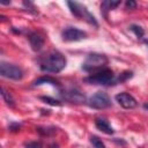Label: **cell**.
I'll return each instance as SVG.
<instances>
[{
  "label": "cell",
  "instance_id": "6da1fadb",
  "mask_svg": "<svg viewBox=\"0 0 148 148\" xmlns=\"http://www.w3.org/2000/svg\"><path fill=\"white\" fill-rule=\"evenodd\" d=\"M40 69L49 73H59L66 66L65 57L58 51H51L44 54L39 61Z\"/></svg>",
  "mask_w": 148,
  "mask_h": 148
},
{
  "label": "cell",
  "instance_id": "7a4b0ae2",
  "mask_svg": "<svg viewBox=\"0 0 148 148\" xmlns=\"http://www.w3.org/2000/svg\"><path fill=\"white\" fill-rule=\"evenodd\" d=\"M108 62V58L104 54L99 53H91L88 56L86 61L82 65V68L86 72H92V71H101L104 68V66Z\"/></svg>",
  "mask_w": 148,
  "mask_h": 148
},
{
  "label": "cell",
  "instance_id": "3957f363",
  "mask_svg": "<svg viewBox=\"0 0 148 148\" xmlns=\"http://www.w3.org/2000/svg\"><path fill=\"white\" fill-rule=\"evenodd\" d=\"M67 5H68V7H69V9H71V12H72V14H73L74 16H76L77 18L84 20V21H87L88 23L94 24V25L97 27V22H96L95 17L88 12V9H87L84 6H82L81 3L75 2V1H68Z\"/></svg>",
  "mask_w": 148,
  "mask_h": 148
},
{
  "label": "cell",
  "instance_id": "277c9868",
  "mask_svg": "<svg viewBox=\"0 0 148 148\" xmlns=\"http://www.w3.org/2000/svg\"><path fill=\"white\" fill-rule=\"evenodd\" d=\"M86 81L94 84H110L113 81V73L109 68H103L101 71L92 73L90 76L86 79Z\"/></svg>",
  "mask_w": 148,
  "mask_h": 148
},
{
  "label": "cell",
  "instance_id": "5b68a950",
  "mask_svg": "<svg viewBox=\"0 0 148 148\" xmlns=\"http://www.w3.org/2000/svg\"><path fill=\"white\" fill-rule=\"evenodd\" d=\"M88 104L94 109H106L111 105V99L106 92L97 91L89 98Z\"/></svg>",
  "mask_w": 148,
  "mask_h": 148
},
{
  "label": "cell",
  "instance_id": "8992f818",
  "mask_svg": "<svg viewBox=\"0 0 148 148\" xmlns=\"http://www.w3.org/2000/svg\"><path fill=\"white\" fill-rule=\"evenodd\" d=\"M0 73L3 77L12 79V80H21L23 76L22 69L13 64H7V62H1L0 65Z\"/></svg>",
  "mask_w": 148,
  "mask_h": 148
},
{
  "label": "cell",
  "instance_id": "52a82bcc",
  "mask_svg": "<svg viewBox=\"0 0 148 148\" xmlns=\"http://www.w3.org/2000/svg\"><path fill=\"white\" fill-rule=\"evenodd\" d=\"M61 36L65 42H77V40L84 39L87 37V34L83 30H80L77 28L68 27L62 31Z\"/></svg>",
  "mask_w": 148,
  "mask_h": 148
},
{
  "label": "cell",
  "instance_id": "ba28073f",
  "mask_svg": "<svg viewBox=\"0 0 148 148\" xmlns=\"http://www.w3.org/2000/svg\"><path fill=\"white\" fill-rule=\"evenodd\" d=\"M116 101L124 109H133V108L136 106L135 98L128 92H120V94L116 95Z\"/></svg>",
  "mask_w": 148,
  "mask_h": 148
},
{
  "label": "cell",
  "instance_id": "9c48e42d",
  "mask_svg": "<svg viewBox=\"0 0 148 148\" xmlns=\"http://www.w3.org/2000/svg\"><path fill=\"white\" fill-rule=\"evenodd\" d=\"M64 97H65L66 99L73 102V103H82V102H84V99H86L84 95H83L80 90H77V89H69V90L65 91Z\"/></svg>",
  "mask_w": 148,
  "mask_h": 148
},
{
  "label": "cell",
  "instance_id": "30bf717a",
  "mask_svg": "<svg viewBox=\"0 0 148 148\" xmlns=\"http://www.w3.org/2000/svg\"><path fill=\"white\" fill-rule=\"evenodd\" d=\"M28 38H29L30 45H31V47H32L34 51H39V50H42V47H43V45H44V39H43V37H42L39 34H37V32H31Z\"/></svg>",
  "mask_w": 148,
  "mask_h": 148
},
{
  "label": "cell",
  "instance_id": "8fae6325",
  "mask_svg": "<svg viewBox=\"0 0 148 148\" xmlns=\"http://www.w3.org/2000/svg\"><path fill=\"white\" fill-rule=\"evenodd\" d=\"M95 125H96V127H97L99 131L104 132L105 134H113V133H114V131H113V128L111 127V125L109 124V121L105 120V119H103V118H97V119L95 120Z\"/></svg>",
  "mask_w": 148,
  "mask_h": 148
},
{
  "label": "cell",
  "instance_id": "7c38bea8",
  "mask_svg": "<svg viewBox=\"0 0 148 148\" xmlns=\"http://www.w3.org/2000/svg\"><path fill=\"white\" fill-rule=\"evenodd\" d=\"M119 3H120V1H110V0H108V1H103V2H102V5H101L102 12H103V13H104V15L106 16V12H108V10L113 9V8H114V7H117Z\"/></svg>",
  "mask_w": 148,
  "mask_h": 148
},
{
  "label": "cell",
  "instance_id": "4fadbf2b",
  "mask_svg": "<svg viewBox=\"0 0 148 148\" xmlns=\"http://www.w3.org/2000/svg\"><path fill=\"white\" fill-rule=\"evenodd\" d=\"M42 83H51V84H53V86H58V82H57L53 77H51V76H42V77H39L38 80H36V82H35L36 86H39V84H42Z\"/></svg>",
  "mask_w": 148,
  "mask_h": 148
},
{
  "label": "cell",
  "instance_id": "5bb4252c",
  "mask_svg": "<svg viewBox=\"0 0 148 148\" xmlns=\"http://www.w3.org/2000/svg\"><path fill=\"white\" fill-rule=\"evenodd\" d=\"M1 95H2V97H3V99H5V102H6L9 106H14V99H13V97L10 96V94H9L5 88H1Z\"/></svg>",
  "mask_w": 148,
  "mask_h": 148
},
{
  "label": "cell",
  "instance_id": "9a60e30c",
  "mask_svg": "<svg viewBox=\"0 0 148 148\" xmlns=\"http://www.w3.org/2000/svg\"><path fill=\"white\" fill-rule=\"evenodd\" d=\"M90 142L94 148H105V145L102 142V140L98 138V136H91L90 138Z\"/></svg>",
  "mask_w": 148,
  "mask_h": 148
},
{
  "label": "cell",
  "instance_id": "2e32d148",
  "mask_svg": "<svg viewBox=\"0 0 148 148\" xmlns=\"http://www.w3.org/2000/svg\"><path fill=\"white\" fill-rule=\"evenodd\" d=\"M130 29H131V31H133V32L135 34V36H136L138 38H141V37L143 36V34H145L143 29H142L141 27L136 25V24H132V25L130 27Z\"/></svg>",
  "mask_w": 148,
  "mask_h": 148
},
{
  "label": "cell",
  "instance_id": "e0dca14e",
  "mask_svg": "<svg viewBox=\"0 0 148 148\" xmlns=\"http://www.w3.org/2000/svg\"><path fill=\"white\" fill-rule=\"evenodd\" d=\"M42 99L45 102V103H49V104H51V105H60L61 103L59 102V101H57V99H53V98H51V97H42Z\"/></svg>",
  "mask_w": 148,
  "mask_h": 148
},
{
  "label": "cell",
  "instance_id": "ac0fdd59",
  "mask_svg": "<svg viewBox=\"0 0 148 148\" xmlns=\"http://www.w3.org/2000/svg\"><path fill=\"white\" fill-rule=\"evenodd\" d=\"M25 148H42V143L38 141H32V142H28L25 145Z\"/></svg>",
  "mask_w": 148,
  "mask_h": 148
},
{
  "label": "cell",
  "instance_id": "d6986e66",
  "mask_svg": "<svg viewBox=\"0 0 148 148\" xmlns=\"http://www.w3.org/2000/svg\"><path fill=\"white\" fill-rule=\"evenodd\" d=\"M132 76V73L131 72H125V73H123V74H120V76H119V81L120 82H123V81H125V80H127L128 77H131Z\"/></svg>",
  "mask_w": 148,
  "mask_h": 148
},
{
  "label": "cell",
  "instance_id": "ffe728a7",
  "mask_svg": "<svg viewBox=\"0 0 148 148\" xmlns=\"http://www.w3.org/2000/svg\"><path fill=\"white\" fill-rule=\"evenodd\" d=\"M126 8H130V9H135V8H136V2H135V1H132V0L126 1Z\"/></svg>",
  "mask_w": 148,
  "mask_h": 148
},
{
  "label": "cell",
  "instance_id": "44dd1931",
  "mask_svg": "<svg viewBox=\"0 0 148 148\" xmlns=\"http://www.w3.org/2000/svg\"><path fill=\"white\" fill-rule=\"evenodd\" d=\"M50 148H59V146H58V143H52L50 146Z\"/></svg>",
  "mask_w": 148,
  "mask_h": 148
},
{
  "label": "cell",
  "instance_id": "7402d4cb",
  "mask_svg": "<svg viewBox=\"0 0 148 148\" xmlns=\"http://www.w3.org/2000/svg\"><path fill=\"white\" fill-rule=\"evenodd\" d=\"M9 1H1V5H9Z\"/></svg>",
  "mask_w": 148,
  "mask_h": 148
},
{
  "label": "cell",
  "instance_id": "603a6c76",
  "mask_svg": "<svg viewBox=\"0 0 148 148\" xmlns=\"http://www.w3.org/2000/svg\"><path fill=\"white\" fill-rule=\"evenodd\" d=\"M143 108L145 109H148V104H143Z\"/></svg>",
  "mask_w": 148,
  "mask_h": 148
},
{
  "label": "cell",
  "instance_id": "cb8c5ba5",
  "mask_svg": "<svg viewBox=\"0 0 148 148\" xmlns=\"http://www.w3.org/2000/svg\"><path fill=\"white\" fill-rule=\"evenodd\" d=\"M146 43H147V44H148V40H146Z\"/></svg>",
  "mask_w": 148,
  "mask_h": 148
}]
</instances>
